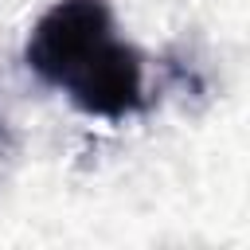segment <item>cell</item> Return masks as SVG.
<instances>
[{"mask_svg":"<svg viewBox=\"0 0 250 250\" xmlns=\"http://www.w3.org/2000/svg\"><path fill=\"white\" fill-rule=\"evenodd\" d=\"M23 62L86 117L125 121L145 109V59L117 35L109 0H55L35 20Z\"/></svg>","mask_w":250,"mask_h":250,"instance_id":"1","label":"cell"}]
</instances>
